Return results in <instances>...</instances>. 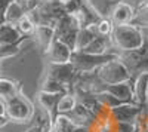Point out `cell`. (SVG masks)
I'll return each mask as SVG.
<instances>
[{
    "label": "cell",
    "instance_id": "obj_26",
    "mask_svg": "<svg viewBox=\"0 0 148 132\" xmlns=\"http://www.w3.org/2000/svg\"><path fill=\"white\" fill-rule=\"evenodd\" d=\"M119 2H123V3H127L129 6H132L135 10H139L142 8V0H119Z\"/></svg>",
    "mask_w": 148,
    "mask_h": 132
},
{
    "label": "cell",
    "instance_id": "obj_14",
    "mask_svg": "<svg viewBox=\"0 0 148 132\" xmlns=\"http://www.w3.org/2000/svg\"><path fill=\"white\" fill-rule=\"evenodd\" d=\"M22 37H24V36H21L18 28L15 25H12V24L5 22L3 25H0V46H2V45L16 43Z\"/></svg>",
    "mask_w": 148,
    "mask_h": 132
},
{
    "label": "cell",
    "instance_id": "obj_27",
    "mask_svg": "<svg viewBox=\"0 0 148 132\" xmlns=\"http://www.w3.org/2000/svg\"><path fill=\"white\" fill-rule=\"evenodd\" d=\"M14 2H15V0H0V12H3V14H5L6 9H8L12 3H14Z\"/></svg>",
    "mask_w": 148,
    "mask_h": 132
},
{
    "label": "cell",
    "instance_id": "obj_19",
    "mask_svg": "<svg viewBox=\"0 0 148 132\" xmlns=\"http://www.w3.org/2000/svg\"><path fill=\"white\" fill-rule=\"evenodd\" d=\"M76 125L65 114H58L55 122L52 123V132H73Z\"/></svg>",
    "mask_w": 148,
    "mask_h": 132
},
{
    "label": "cell",
    "instance_id": "obj_13",
    "mask_svg": "<svg viewBox=\"0 0 148 132\" xmlns=\"http://www.w3.org/2000/svg\"><path fill=\"white\" fill-rule=\"evenodd\" d=\"M96 30H95V25H90V27H83L79 30L77 33V37H76V46H74V52H80L83 51L86 46H88L95 37H96Z\"/></svg>",
    "mask_w": 148,
    "mask_h": 132
},
{
    "label": "cell",
    "instance_id": "obj_32",
    "mask_svg": "<svg viewBox=\"0 0 148 132\" xmlns=\"http://www.w3.org/2000/svg\"><path fill=\"white\" fill-rule=\"evenodd\" d=\"M19 2H28V0H19Z\"/></svg>",
    "mask_w": 148,
    "mask_h": 132
},
{
    "label": "cell",
    "instance_id": "obj_22",
    "mask_svg": "<svg viewBox=\"0 0 148 132\" xmlns=\"http://www.w3.org/2000/svg\"><path fill=\"white\" fill-rule=\"evenodd\" d=\"M28 37L24 36L21 40H18L16 43H10V45H2L0 46V59H5V58H10V56H15L18 52H19V47H21V43L25 42Z\"/></svg>",
    "mask_w": 148,
    "mask_h": 132
},
{
    "label": "cell",
    "instance_id": "obj_24",
    "mask_svg": "<svg viewBox=\"0 0 148 132\" xmlns=\"http://www.w3.org/2000/svg\"><path fill=\"white\" fill-rule=\"evenodd\" d=\"M132 24L135 25H141V27H148V6L139 9L136 12V15H135Z\"/></svg>",
    "mask_w": 148,
    "mask_h": 132
},
{
    "label": "cell",
    "instance_id": "obj_15",
    "mask_svg": "<svg viewBox=\"0 0 148 132\" xmlns=\"http://www.w3.org/2000/svg\"><path fill=\"white\" fill-rule=\"evenodd\" d=\"M34 37L39 43V46L42 47L43 51H46L51 42L53 40L55 37V31L52 27H47V25H39L36 27V31H34Z\"/></svg>",
    "mask_w": 148,
    "mask_h": 132
},
{
    "label": "cell",
    "instance_id": "obj_5",
    "mask_svg": "<svg viewBox=\"0 0 148 132\" xmlns=\"http://www.w3.org/2000/svg\"><path fill=\"white\" fill-rule=\"evenodd\" d=\"M73 52L74 51L70 46H67L64 42H61L58 37H53L49 47L45 51V55L51 64H67L71 61Z\"/></svg>",
    "mask_w": 148,
    "mask_h": 132
},
{
    "label": "cell",
    "instance_id": "obj_21",
    "mask_svg": "<svg viewBox=\"0 0 148 132\" xmlns=\"http://www.w3.org/2000/svg\"><path fill=\"white\" fill-rule=\"evenodd\" d=\"M19 31L21 36H27V37H31V36H34V31H36V24L28 18V15L25 14L15 25Z\"/></svg>",
    "mask_w": 148,
    "mask_h": 132
},
{
    "label": "cell",
    "instance_id": "obj_23",
    "mask_svg": "<svg viewBox=\"0 0 148 132\" xmlns=\"http://www.w3.org/2000/svg\"><path fill=\"white\" fill-rule=\"evenodd\" d=\"M113 22L107 18H102L99 22L95 25V30H96V34L98 36H105V37H110L111 36V31H113Z\"/></svg>",
    "mask_w": 148,
    "mask_h": 132
},
{
    "label": "cell",
    "instance_id": "obj_3",
    "mask_svg": "<svg viewBox=\"0 0 148 132\" xmlns=\"http://www.w3.org/2000/svg\"><path fill=\"white\" fill-rule=\"evenodd\" d=\"M96 74L99 77V80L104 83L105 86L110 85H117V83H123V82H129L132 80V74L127 70V67L121 63V59H113L104 65H101L96 70Z\"/></svg>",
    "mask_w": 148,
    "mask_h": 132
},
{
    "label": "cell",
    "instance_id": "obj_17",
    "mask_svg": "<svg viewBox=\"0 0 148 132\" xmlns=\"http://www.w3.org/2000/svg\"><path fill=\"white\" fill-rule=\"evenodd\" d=\"M16 94H19V85L16 82L9 79H0V98L3 101L15 97Z\"/></svg>",
    "mask_w": 148,
    "mask_h": 132
},
{
    "label": "cell",
    "instance_id": "obj_33",
    "mask_svg": "<svg viewBox=\"0 0 148 132\" xmlns=\"http://www.w3.org/2000/svg\"><path fill=\"white\" fill-rule=\"evenodd\" d=\"M61 2H65V0H61Z\"/></svg>",
    "mask_w": 148,
    "mask_h": 132
},
{
    "label": "cell",
    "instance_id": "obj_31",
    "mask_svg": "<svg viewBox=\"0 0 148 132\" xmlns=\"http://www.w3.org/2000/svg\"><path fill=\"white\" fill-rule=\"evenodd\" d=\"M5 22H6V19H5V14H3V12H0V25H3Z\"/></svg>",
    "mask_w": 148,
    "mask_h": 132
},
{
    "label": "cell",
    "instance_id": "obj_1",
    "mask_svg": "<svg viewBox=\"0 0 148 132\" xmlns=\"http://www.w3.org/2000/svg\"><path fill=\"white\" fill-rule=\"evenodd\" d=\"M110 37H111V42H113V47L119 49V54L136 51L144 43L142 28L135 25V24L114 25Z\"/></svg>",
    "mask_w": 148,
    "mask_h": 132
},
{
    "label": "cell",
    "instance_id": "obj_4",
    "mask_svg": "<svg viewBox=\"0 0 148 132\" xmlns=\"http://www.w3.org/2000/svg\"><path fill=\"white\" fill-rule=\"evenodd\" d=\"M5 116L9 120L15 122H27L33 117V105L28 102L25 97H22L21 94H16L15 97H12L5 101Z\"/></svg>",
    "mask_w": 148,
    "mask_h": 132
},
{
    "label": "cell",
    "instance_id": "obj_7",
    "mask_svg": "<svg viewBox=\"0 0 148 132\" xmlns=\"http://www.w3.org/2000/svg\"><path fill=\"white\" fill-rule=\"evenodd\" d=\"M77 71L73 67L71 63L67 64H51L49 65V71H47V77H52L56 82L62 83L67 88V85H73V80L76 77Z\"/></svg>",
    "mask_w": 148,
    "mask_h": 132
},
{
    "label": "cell",
    "instance_id": "obj_11",
    "mask_svg": "<svg viewBox=\"0 0 148 132\" xmlns=\"http://www.w3.org/2000/svg\"><path fill=\"white\" fill-rule=\"evenodd\" d=\"M133 101L136 105L144 107L148 101V73H141L133 77Z\"/></svg>",
    "mask_w": 148,
    "mask_h": 132
},
{
    "label": "cell",
    "instance_id": "obj_16",
    "mask_svg": "<svg viewBox=\"0 0 148 132\" xmlns=\"http://www.w3.org/2000/svg\"><path fill=\"white\" fill-rule=\"evenodd\" d=\"M25 15V10H24L21 2H18V0H15L14 3H12L6 12H5V19L8 24H12V25H16V22Z\"/></svg>",
    "mask_w": 148,
    "mask_h": 132
},
{
    "label": "cell",
    "instance_id": "obj_8",
    "mask_svg": "<svg viewBox=\"0 0 148 132\" xmlns=\"http://www.w3.org/2000/svg\"><path fill=\"white\" fill-rule=\"evenodd\" d=\"M135 15H136V10L132 6L123 2H117L111 10L110 21L113 22V25H126V24H132Z\"/></svg>",
    "mask_w": 148,
    "mask_h": 132
},
{
    "label": "cell",
    "instance_id": "obj_2",
    "mask_svg": "<svg viewBox=\"0 0 148 132\" xmlns=\"http://www.w3.org/2000/svg\"><path fill=\"white\" fill-rule=\"evenodd\" d=\"M119 52H108L104 55H90V54H84V52H73L71 56V64L76 68L77 73H89V71H96L101 65L117 59Z\"/></svg>",
    "mask_w": 148,
    "mask_h": 132
},
{
    "label": "cell",
    "instance_id": "obj_18",
    "mask_svg": "<svg viewBox=\"0 0 148 132\" xmlns=\"http://www.w3.org/2000/svg\"><path fill=\"white\" fill-rule=\"evenodd\" d=\"M77 104V98H76V95H73V94H62L61 95V98L58 101V105H56V111L58 114H68L74 107H76Z\"/></svg>",
    "mask_w": 148,
    "mask_h": 132
},
{
    "label": "cell",
    "instance_id": "obj_25",
    "mask_svg": "<svg viewBox=\"0 0 148 132\" xmlns=\"http://www.w3.org/2000/svg\"><path fill=\"white\" fill-rule=\"evenodd\" d=\"M114 132H139L136 122H119L114 123Z\"/></svg>",
    "mask_w": 148,
    "mask_h": 132
},
{
    "label": "cell",
    "instance_id": "obj_10",
    "mask_svg": "<svg viewBox=\"0 0 148 132\" xmlns=\"http://www.w3.org/2000/svg\"><path fill=\"white\" fill-rule=\"evenodd\" d=\"M61 95L62 94H47V92H42V91L37 94V101H39V104L42 105L45 113L47 114L51 123L55 122V119L58 116L56 105H58V101L61 98Z\"/></svg>",
    "mask_w": 148,
    "mask_h": 132
},
{
    "label": "cell",
    "instance_id": "obj_28",
    "mask_svg": "<svg viewBox=\"0 0 148 132\" xmlns=\"http://www.w3.org/2000/svg\"><path fill=\"white\" fill-rule=\"evenodd\" d=\"M73 132H90V131H89V128H86V126H76Z\"/></svg>",
    "mask_w": 148,
    "mask_h": 132
},
{
    "label": "cell",
    "instance_id": "obj_20",
    "mask_svg": "<svg viewBox=\"0 0 148 132\" xmlns=\"http://www.w3.org/2000/svg\"><path fill=\"white\" fill-rule=\"evenodd\" d=\"M40 91L42 92H47V94H67L68 92V88H65L62 83L56 82L55 79L46 76V80L43 82Z\"/></svg>",
    "mask_w": 148,
    "mask_h": 132
},
{
    "label": "cell",
    "instance_id": "obj_9",
    "mask_svg": "<svg viewBox=\"0 0 148 132\" xmlns=\"http://www.w3.org/2000/svg\"><path fill=\"white\" fill-rule=\"evenodd\" d=\"M132 80L129 82H123V83H117V85H110L105 86V91L110 92L113 97H116L121 104H135L133 101V86H132ZM136 105V104H135Z\"/></svg>",
    "mask_w": 148,
    "mask_h": 132
},
{
    "label": "cell",
    "instance_id": "obj_12",
    "mask_svg": "<svg viewBox=\"0 0 148 132\" xmlns=\"http://www.w3.org/2000/svg\"><path fill=\"white\" fill-rule=\"evenodd\" d=\"M113 42H111V37H105V36H96V37L84 47L83 51L84 54H90V55H104L108 52H114L113 51Z\"/></svg>",
    "mask_w": 148,
    "mask_h": 132
},
{
    "label": "cell",
    "instance_id": "obj_6",
    "mask_svg": "<svg viewBox=\"0 0 148 132\" xmlns=\"http://www.w3.org/2000/svg\"><path fill=\"white\" fill-rule=\"evenodd\" d=\"M142 107L135 105V104H120L119 107L110 110L111 122L119 123V122H136L141 114Z\"/></svg>",
    "mask_w": 148,
    "mask_h": 132
},
{
    "label": "cell",
    "instance_id": "obj_30",
    "mask_svg": "<svg viewBox=\"0 0 148 132\" xmlns=\"http://www.w3.org/2000/svg\"><path fill=\"white\" fill-rule=\"evenodd\" d=\"M5 110H6V109H5V101L0 98V116L5 114Z\"/></svg>",
    "mask_w": 148,
    "mask_h": 132
},
{
    "label": "cell",
    "instance_id": "obj_29",
    "mask_svg": "<svg viewBox=\"0 0 148 132\" xmlns=\"http://www.w3.org/2000/svg\"><path fill=\"white\" fill-rule=\"evenodd\" d=\"M8 122H9V119L3 114V116H0V128H3L5 125H8Z\"/></svg>",
    "mask_w": 148,
    "mask_h": 132
}]
</instances>
